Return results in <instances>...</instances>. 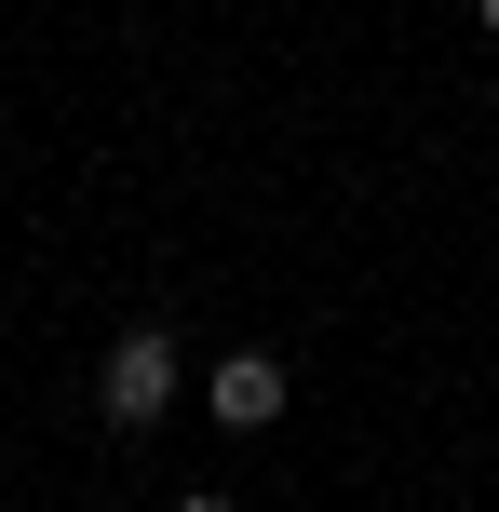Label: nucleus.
Returning a JSON list of instances; mask_svg holds the SVG:
<instances>
[{"instance_id":"nucleus-1","label":"nucleus","mask_w":499,"mask_h":512,"mask_svg":"<svg viewBox=\"0 0 499 512\" xmlns=\"http://www.w3.org/2000/svg\"><path fill=\"white\" fill-rule=\"evenodd\" d=\"M95 418L108 432H162V418H176V337L162 324H122L95 351Z\"/></svg>"},{"instance_id":"nucleus-2","label":"nucleus","mask_w":499,"mask_h":512,"mask_svg":"<svg viewBox=\"0 0 499 512\" xmlns=\"http://www.w3.org/2000/svg\"><path fill=\"white\" fill-rule=\"evenodd\" d=\"M284 405H297L284 351H230V364H216V378H203V418H216V432H270V418H284Z\"/></svg>"},{"instance_id":"nucleus-3","label":"nucleus","mask_w":499,"mask_h":512,"mask_svg":"<svg viewBox=\"0 0 499 512\" xmlns=\"http://www.w3.org/2000/svg\"><path fill=\"white\" fill-rule=\"evenodd\" d=\"M176 512H243V499H216V486H189V499H176Z\"/></svg>"},{"instance_id":"nucleus-4","label":"nucleus","mask_w":499,"mask_h":512,"mask_svg":"<svg viewBox=\"0 0 499 512\" xmlns=\"http://www.w3.org/2000/svg\"><path fill=\"white\" fill-rule=\"evenodd\" d=\"M473 27H486V41H499V0H473Z\"/></svg>"}]
</instances>
